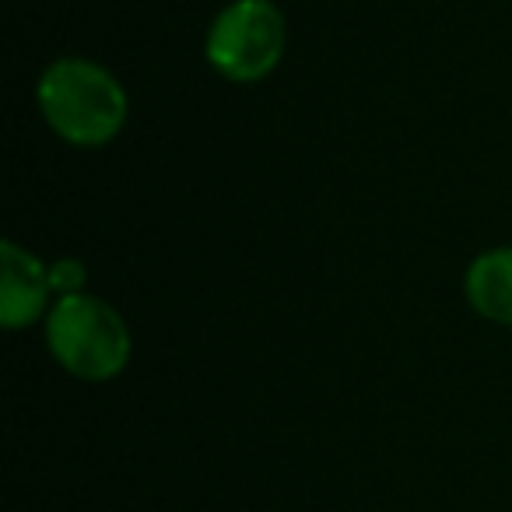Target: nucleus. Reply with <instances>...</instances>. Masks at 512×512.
Returning <instances> with one entry per match:
<instances>
[{"label":"nucleus","mask_w":512,"mask_h":512,"mask_svg":"<svg viewBox=\"0 0 512 512\" xmlns=\"http://www.w3.org/2000/svg\"><path fill=\"white\" fill-rule=\"evenodd\" d=\"M50 264L18 242H0V323L8 330H25L46 320L50 302Z\"/></svg>","instance_id":"4"},{"label":"nucleus","mask_w":512,"mask_h":512,"mask_svg":"<svg viewBox=\"0 0 512 512\" xmlns=\"http://www.w3.org/2000/svg\"><path fill=\"white\" fill-rule=\"evenodd\" d=\"M285 46L288 22L274 0H232L207 25L204 57L225 81L256 85L278 71Z\"/></svg>","instance_id":"3"},{"label":"nucleus","mask_w":512,"mask_h":512,"mask_svg":"<svg viewBox=\"0 0 512 512\" xmlns=\"http://www.w3.org/2000/svg\"><path fill=\"white\" fill-rule=\"evenodd\" d=\"M463 295L477 316L512 327V246H495L474 256L463 274Z\"/></svg>","instance_id":"5"},{"label":"nucleus","mask_w":512,"mask_h":512,"mask_svg":"<svg viewBox=\"0 0 512 512\" xmlns=\"http://www.w3.org/2000/svg\"><path fill=\"white\" fill-rule=\"evenodd\" d=\"M36 102L46 127L71 148H106L130 116L127 88L109 67L88 57H57L36 81Z\"/></svg>","instance_id":"1"},{"label":"nucleus","mask_w":512,"mask_h":512,"mask_svg":"<svg viewBox=\"0 0 512 512\" xmlns=\"http://www.w3.org/2000/svg\"><path fill=\"white\" fill-rule=\"evenodd\" d=\"M43 337L53 362L81 383H109L123 376L134 355L127 320L92 292L53 302L43 320Z\"/></svg>","instance_id":"2"},{"label":"nucleus","mask_w":512,"mask_h":512,"mask_svg":"<svg viewBox=\"0 0 512 512\" xmlns=\"http://www.w3.org/2000/svg\"><path fill=\"white\" fill-rule=\"evenodd\" d=\"M85 281H88V267L81 264L78 256H57L50 264V285L57 292V299L64 295H81L85 292Z\"/></svg>","instance_id":"6"}]
</instances>
